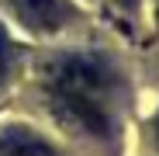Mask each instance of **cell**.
Here are the masks:
<instances>
[{
  "label": "cell",
  "instance_id": "277c9868",
  "mask_svg": "<svg viewBox=\"0 0 159 156\" xmlns=\"http://www.w3.org/2000/svg\"><path fill=\"white\" fill-rule=\"evenodd\" d=\"M7 73H11V42H7L4 28H0V87H4Z\"/></svg>",
  "mask_w": 159,
  "mask_h": 156
},
{
  "label": "cell",
  "instance_id": "7a4b0ae2",
  "mask_svg": "<svg viewBox=\"0 0 159 156\" xmlns=\"http://www.w3.org/2000/svg\"><path fill=\"white\" fill-rule=\"evenodd\" d=\"M17 17L35 31H56L69 17V0H11Z\"/></svg>",
  "mask_w": 159,
  "mask_h": 156
},
{
  "label": "cell",
  "instance_id": "3957f363",
  "mask_svg": "<svg viewBox=\"0 0 159 156\" xmlns=\"http://www.w3.org/2000/svg\"><path fill=\"white\" fill-rule=\"evenodd\" d=\"M0 156H59L42 135H35L24 125L0 128Z\"/></svg>",
  "mask_w": 159,
  "mask_h": 156
},
{
  "label": "cell",
  "instance_id": "8992f818",
  "mask_svg": "<svg viewBox=\"0 0 159 156\" xmlns=\"http://www.w3.org/2000/svg\"><path fill=\"white\" fill-rule=\"evenodd\" d=\"M156 7H159V0H156Z\"/></svg>",
  "mask_w": 159,
  "mask_h": 156
},
{
  "label": "cell",
  "instance_id": "5b68a950",
  "mask_svg": "<svg viewBox=\"0 0 159 156\" xmlns=\"http://www.w3.org/2000/svg\"><path fill=\"white\" fill-rule=\"evenodd\" d=\"M156 139H159V118H156Z\"/></svg>",
  "mask_w": 159,
  "mask_h": 156
},
{
  "label": "cell",
  "instance_id": "6da1fadb",
  "mask_svg": "<svg viewBox=\"0 0 159 156\" xmlns=\"http://www.w3.org/2000/svg\"><path fill=\"white\" fill-rule=\"evenodd\" d=\"M107 87L111 76L100 59L93 56H66L56 59L48 69V104L59 121L107 139L111 132V115H107Z\"/></svg>",
  "mask_w": 159,
  "mask_h": 156
}]
</instances>
